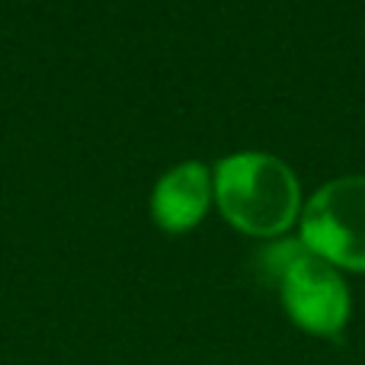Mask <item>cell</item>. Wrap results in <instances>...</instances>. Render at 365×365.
<instances>
[{"label":"cell","instance_id":"3","mask_svg":"<svg viewBox=\"0 0 365 365\" xmlns=\"http://www.w3.org/2000/svg\"><path fill=\"white\" fill-rule=\"evenodd\" d=\"M302 240L334 266L365 269V173L336 177L311 195Z\"/></svg>","mask_w":365,"mask_h":365},{"label":"cell","instance_id":"4","mask_svg":"<svg viewBox=\"0 0 365 365\" xmlns=\"http://www.w3.org/2000/svg\"><path fill=\"white\" fill-rule=\"evenodd\" d=\"M212 195V180L199 160H182L158 180L151 212L167 231H186L202 218Z\"/></svg>","mask_w":365,"mask_h":365},{"label":"cell","instance_id":"2","mask_svg":"<svg viewBox=\"0 0 365 365\" xmlns=\"http://www.w3.org/2000/svg\"><path fill=\"white\" fill-rule=\"evenodd\" d=\"M215 189L225 215L253 234H276L298 212V180L285 160L263 151L227 154L215 167Z\"/></svg>","mask_w":365,"mask_h":365},{"label":"cell","instance_id":"1","mask_svg":"<svg viewBox=\"0 0 365 365\" xmlns=\"http://www.w3.org/2000/svg\"><path fill=\"white\" fill-rule=\"evenodd\" d=\"M259 276L279 292L289 317L317 336H340L349 321V289L336 266L304 240H276L257 257Z\"/></svg>","mask_w":365,"mask_h":365}]
</instances>
